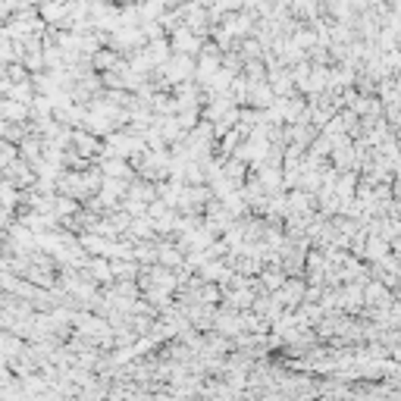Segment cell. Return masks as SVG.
Wrapping results in <instances>:
<instances>
[{"instance_id": "17", "label": "cell", "mask_w": 401, "mask_h": 401, "mask_svg": "<svg viewBox=\"0 0 401 401\" xmlns=\"http://www.w3.org/2000/svg\"><path fill=\"white\" fill-rule=\"evenodd\" d=\"M91 63H94V69L107 72V69L116 66V54H113V50H98V54L91 57Z\"/></svg>"}, {"instance_id": "8", "label": "cell", "mask_w": 401, "mask_h": 401, "mask_svg": "<svg viewBox=\"0 0 401 401\" xmlns=\"http://www.w3.org/2000/svg\"><path fill=\"white\" fill-rule=\"evenodd\" d=\"M19 201H23V188H19L16 182H10V179L0 182V207L16 210V207H19Z\"/></svg>"}, {"instance_id": "21", "label": "cell", "mask_w": 401, "mask_h": 401, "mask_svg": "<svg viewBox=\"0 0 401 401\" xmlns=\"http://www.w3.org/2000/svg\"><path fill=\"white\" fill-rule=\"evenodd\" d=\"M370 257H385V245L379 242V238H373V242H370Z\"/></svg>"}, {"instance_id": "12", "label": "cell", "mask_w": 401, "mask_h": 401, "mask_svg": "<svg viewBox=\"0 0 401 401\" xmlns=\"http://www.w3.org/2000/svg\"><path fill=\"white\" fill-rule=\"evenodd\" d=\"M214 326L223 335H236V332L245 330V317H238V313H220V317L214 320Z\"/></svg>"}, {"instance_id": "1", "label": "cell", "mask_w": 401, "mask_h": 401, "mask_svg": "<svg viewBox=\"0 0 401 401\" xmlns=\"http://www.w3.org/2000/svg\"><path fill=\"white\" fill-rule=\"evenodd\" d=\"M166 72V79H170L173 85L179 82H188V79H194V69H198V63L192 60V54H173L170 60L163 63V66H157Z\"/></svg>"}, {"instance_id": "5", "label": "cell", "mask_w": 401, "mask_h": 401, "mask_svg": "<svg viewBox=\"0 0 401 401\" xmlns=\"http://www.w3.org/2000/svg\"><path fill=\"white\" fill-rule=\"evenodd\" d=\"M100 173L110 179H132V170H129L126 157H104V163H100Z\"/></svg>"}, {"instance_id": "20", "label": "cell", "mask_w": 401, "mask_h": 401, "mask_svg": "<svg viewBox=\"0 0 401 401\" xmlns=\"http://www.w3.org/2000/svg\"><path fill=\"white\" fill-rule=\"evenodd\" d=\"M313 41H317L313 38V32H295V45L298 47H313Z\"/></svg>"}, {"instance_id": "3", "label": "cell", "mask_w": 401, "mask_h": 401, "mask_svg": "<svg viewBox=\"0 0 401 401\" xmlns=\"http://www.w3.org/2000/svg\"><path fill=\"white\" fill-rule=\"evenodd\" d=\"M72 148L79 151L82 157H94V154H100V135H94L88 132V129H79V132H72Z\"/></svg>"}, {"instance_id": "23", "label": "cell", "mask_w": 401, "mask_h": 401, "mask_svg": "<svg viewBox=\"0 0 401 401\" xmlns=\"http://www.w3.org/2000/svg\"><path fill=\"white\" fill-rule=\"evenodd\" d=\"M354 192V179H342L339 182V194H351Z\"/></svg>"}, {"instance_id": "16", "label": "cell", "mask_w": 401, "mask_h": 401, "mask_svg": "<svg viewBox=\"0 0 401 401\" xmlns=\"http://www.w3.org/2000/svg\"><path fill=\"white\" fill-rule=\"evenodd\" d=\"M16 157H19V144H16V141H6V138H0V166L6 170V166H10Z\"/></svg>"}, {"instance_id": "11", "label": "cell", "mask_w": 401, "mask_h": 401, "mask_svg": "<svg viewBox=\"0 0 401 401\" xmlns=\"http://www.w3.org/2000/svg\"><path fill=\"white\" fill-rule=\"evenodd\" d=\"M88 273H91L94 282H110V279H113V264H110V257L98 254V257H94L91 264H88Z\"/></svg>"}, {"instance_id": "13", "label": "cell", "mask_w": 401, "mask_h": 401, "mask_svg": "<svg viewBox=\"0 0 401 401\" xmlns=\"http://www.w3.org/2000/svg\"><path fill=\"white\" fill-rule=\"evenodd\" d=\"M170 41H163V38H151V45L144 47L148 50V57H151V63H154V66H163L166 60H170Z\"/></svg>"}, {"instance_id": "2", "label": "cell", "mask_w": 401, "mask_h": 401, "mask_svg": "<svg viewBox=\"0 0 401 401\" xmlns=\"http://www.w3.org/2000/svg\"><path fill=\"white\" fill-rule=\"evenodd\" d=\"M170 45H173L176 54H198L201 50V35L194 32V28H188V25H176Z\"/></svg>"}, {"instance_id": "4", "label": "cell", "mask_w": 401, "mask_h": 401, "mask_svg": "<svg viewBox=\"0 0 401 401\" xmlns=\"http://www.w3.org/2000/svg\"><path fill=\"white\" fill-rule=\"evenodd\" d=\"M38 16L50 25H63L66 23V0H41L38 4Z\"/></svg>"}, {"instance_id": "7", "label": "cell", "mask_w": 401, "mask_h": 401, "mask_svg": "<svg viewBox=\"0 0 401 401\" xmlns=\"http://www.w3.org/2000/svg\"><path fill=\"white\" fill-rule=\"evenodd\" d=\"M4 116L6 122H25L28 116H32V104H23V100H13V98H6V104H4Z\"/></svg>"}, {"instance_id": "9", "label": "cell", "mask_w": 401, "mask_h": 401, "mask_svg": "<svg viewBox=\"0 0 401 401\" xmlns=\"http://www.w3.org/2000/svg\"><path fill=\"white\" fill-rule=\"evenodd\" d=\"M226 304L236 310H245V308H254V291L251 286H236V291H226Z\"/></svg>"}, {"instance_id": "10", "label": "cell", "mask_w": 401, "mask_h": 401, "mask_svg": "<svg viewBox=\"0 0 401 401\" xmlns=\"http://www.w3.org/2000/svg\"><path fill=\"white\" fill-rule=\"evenodd\" d=\"M35 82L32 79H25V82H10L6 85V98H13V100H23V104H32L35 100Z\"/></svg>"}, {"instance_id": "6", "label": "cell", "mask_w": 401, "mask_h": 401, "mask_svg": "<svg viewBox=\"0 0 401 401\" xmlns=\"http://www.w3.org/2000/svg\"><path fill=\"white\" fill-rule=\"evenodd\" d=\"M273 295L279 298V301L286 304V308H291V304H298V301L304 298V286H301L298 279H286V282H282V289H276Z\"/></svg>"}, {"instance_id": "14", "label": "cell", "mask_w": 401, "mask_h": 401, "mask_svg": "<svg viewBox=\"0 0 401 401\" xmlns=\"http://www.w3.org/2000/svg\"><path fill=\"white\" fill-rule=\"evenodd\" d=\"M269 85H273L276 98H289V91H291V85H295V79L286 76V72H273V76H269Z\"/></svg>"}, {"instance_id": "15", "label": "cell", "mask_w": 401, "mask_h": 401, "mask_svg": "<svg viewBox=\"0 0 401 401\" xmlns=\"http://www.w3.org/2000/svg\"><path fill=\"white\" fill-rule=\"evenodd\" d=\"M157 260L163 267H179L182 264V248H170V245L157 248Z\"/></svg>"}, {"instance_id": "24", "label": "cell", "mask_w": 401, "mask_h": 401, "mask_svg": "<svg viewBox=\"0 0 401 401\" xmlns=\"http://www.w3.org/2000/svg\"><path fill=\"white\" fill-rule=\"evenodd\" d=\"M0 76H6V63H0Z\"/></svg>"}, {"instance_id": "18", "label": "cell", "mask_w": 401, "mask_h": 401, "mask_svg": "<svg viewBox=\"0 0 401 401\" xmlns=\"http://www.w3.org/2000/svg\"><path fill=\"white\" fill-rule=\"evenodd\" d=\"M282 282H286V276H282V273H273V269H264V289L276 291V289H282Z\"/></svg>"}, {"instance_id": "19", "label": "cell", "mask_w": 401, "mask_h": 401, "mask_svg": "<svg viewBox=\"0 0 401 401\" xmlns=\"http://www.w3.org/2000/svg\"><path fill=\"white\" fill-rule=\"evenodd\" d=\"M10 226H13V210L0 207V245L6 242V232H10Z\"/></svg>"}, {"instance_id": "22", "label": "cell", "mask_w": 401, "mask_h": 401, "mask_svg": "<svg viewBox=\"0 0 401 401\" xmlns=\"http://www.w3.org/2000/svg\"><path fill=\"white\" fill-rule=\"evenodd\" d=\"M204 298H207V301H204V304H214V301H220V289L207 286V289H204Z\"/></svg>"}]
</instances>
